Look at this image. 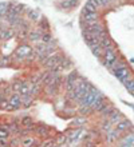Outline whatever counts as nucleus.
<instances>
[{"mask_svg": "<svg viewBox=\"0 0 134 147\" xmlns=\"http://www.w3.org/2000/svg\"><path fill=\"white\" fill-rule=\"evenodd\" d=\"M114 75H115V78H117L119 82H122L123 84H126L127 82L131 79V71L129 70L127 67H123V68H121V70L115 71Z\"/></svg>", "mask_w": 134, "mask_h": 147, "instance_id": "f257e3e1", "label": "nucleus"}, {"mask_svg": "<svg viewBox=\"0 0 134 147\" xmlns=\"http://www.w3.org/2000/svg\"><path fill=\"white\" fill-rule=\"evenodd\" d=\"M82 16H83V20L86 22V26L95 24V23H98V22H99V13H98V12L83 11V12H82Z\"/></svg>", "mask_w": 134, "mask_h": 147, "instance_id": "f03ea898", "label": "nucleus"}, {"mask_svg": "<svg viewBox=\"0 0 134 147\" xmlns=\"http://www.w3.org/2000/svg\"><path fill=\"white\" fill-rule=\"evenodd\" d=\"M103 31H105V28H103V26H102L99 22H98V23H95V24L86 26V30H84V32H88V34H91L93 36H97V38H99V35Z\"/></svg>", "mask_w": 134, "mask_h": 147, "instance_id": "7ed1b4c3", "label": "nucleus"}, {"mask_svg": "<svg viewBox=\"0 0 134 147\" xmlns=\"http://www.w3.org/2000/svg\"><path fill=\"white\" fill-rule=\"evenodd\" d=\"M103 60H105V64H106L109 68L113 66V63L117 62V52H115L114 48L105 51V54H103Z\"/></svg>", "mask_w": 134, "mask_h": 147, "instance_id": "20e7f679", "label": "nucleus"}, {"mask_svg": "<svg viewBox=\"0 0 134 147\" xmlns=\"http://www.w3.org/2000/svg\"><path fill=\"white\" fill-rule=\"evenodd\" d=\"M22 105H23V98L20 96V94L18 92L12 94L11 98H10V109L8 110H16L19 109Z\"/></svg>", "mask_w": 134, "mask_h": 147, "instance_id": "39448f33", "label": "nucleus"}, {"mask_svg": "<svg viewBox=\"0 0 134 147\" xmlns=\"http://www.w3.org/2000/svg\"><path fill=\"white\" fill-rule=\"evenodd\" d=\"M77 72H71L67 76V80H66V90L71 92V91H75V87H77Z\"/></svg>", "mask_w": 134, "mask_h": 147, "instance_id": "423d86ee", "label": "nucleus"}, {"mask_svg": "<svg viewBox=\"0 0 134 147\" xmlns=\"http://www.w3.org/2000/svg\"><path fill=\"white\" fill-rule=\"evenodd\" d=\"M61 63H62V56L56 54V55H51L50 58H47L46 62H44V66L48 67V68H54V67H56Z\"/></svg>", "mask_w": 134, "mask_h": 147, "instance_id": "0eeeda50", "label": "nucleus"}, {"mask_svg": "<svg viewBox=\"0 0 134 147\" xmlns=\"http://www.w3.org/2000/svg\"><path fill=\"white\" fill-rule=\"evenodd\" d=\"M31 52H32L31 47H28L27 44H23L22 47H19V48L16 50V56H18L19 59H24V58H27Z\"/></svg>", "mask_w": 134, "mask_h": 147, "instance_id": "6e6552de", "label": "nucleus"}, {"mask_svg": "<svg viewBox=\"0 0 134 147\" xmlns=\"http://www.w3.org/2000/svg\"><path fill=\"white\" fill-rule=\"evenodd\" d=\"M99 46L102 47V50H103V51L111 50V48H113V42H111V39L109 38V36H106V38L101 39V42H99Z\"/></svg>", "mask_w": 134, "mask_h": 147, "instance_id": "1a4fd4ad", "label": "nucleus"}, {"mask_svg": "<svg viewBox=\"0 0 134 147\" xmlns=\"http://www.w3.org/2000/svg\"><path fill=\"white\" fill-rule=\"evenodd\" d=\"M42 32L39 31V30H35V31H31L30 34H28V39H30L31 42H42Z\"/></svg>", "mask_w": 134, "mask_h": 147, "instance_id": "9d476101", "label": "nucleus"}, {"mask_svg": "<svg viewBox=\"0 0 134 147\" xmlns=\"http://www.w3.org/2000/svg\"><path fill=\"white\" fill-rule=\"evenodd\" d=\"M83 11H87V12H98V7L95 5V3L93 0H88L86 1L83 5Z\"/></svg>", "mask_w": 134, "mask_h": 147, "instance_id": "9b49d317", "label": "nucleus"}, {"mask_svg": "<svg viewBox=\"0 0 134 147\" xmlns=\"http://www.w3.org/2000/svg\"><path fill=\"white\" fill-rule=\"evenodd\" d=\"M14 30L11 28H7V30H0V39H3V40H7V39L12 38L14 36Z\"/></svg>", "mask_w": 134, "mask_h": 147, "instance_id": "f8f14e48", "label": "nucleus"}, {"mask_svg": "<svg viewBox=\"0 0 134 147\" xmlns=\"http://www.w3.org/2000/svg\"><path fill=\"white\" fill-rule=\"evenodd\" d=\"M118 135H119V131H117V130H111L109 134H106V142L107 143H113L114 140H117Z\"/></svg>", "mask_w": 134, "mask_h": 147, "instance_id": "ddd939ff", "label": "nucleus"}, {"mask_svg": "<svg viewBox=\"0 0 134 147\" xmlns=\"http://www.w3.org/2000/svg\"><path fill=\"white\" fill-rule=\"evenodd\" d=\"M129 127H130V123H129L127 120H121L119 123H117L115 130H117V131H119V132H123V131H126Z\"/></svg>", "mask_w": 134, "mask_h": 147, "instance_id": "4468645a", "label": "nucleus"}, {"mask_svg": "<svg viewBox=\"0 0 134 147\" xmlns=\"http://www.w3.org/2000/svg\"><path fill=\"white\" fill-rule=\"evenodd\" d=\"M28 18H30L31 20H34V22H38V20L40 19V13H39L36 9H30V11H28Z\"/></svg>", "mask_w": 134, "mask_h": 147, "instance_id": "2eb2a0df", "label": "nucleus"}, {"mask_svg": "<svg viewBox=\"0 0 134 147\" xmlns=\"http://www.w3.org/2000/svg\"><path fill=\"white\" fill-rule=\"evenodd\" d=\"M109 118H110L111 123H119V122H121V118H119V112L118 111H113L110 115H109Z\"/></svg>", "mask_w": 134, "mask_h": 147, "instance_id": "dca6fc26", "label": "nucleus"}, {"mask_svg": "<svg viewBox=\"0 0 134 147\" xmlns=\"http://www.w3.org/2000/svg\"><path fill=\"white\" fill-rule=\"evenodd\" d=\"M121 144H130V146H134V135H127V136H125V138H122Z\"/></svg>", "mask_w": 134, "mask_h": 147, "instance_id": "f3484780", "label": "nucleus"}, {"mask_svg": "<svg viewBox=\"0 0 134 147\" xmlns=\"http://www.w3.org/2000/svg\"><path fill=\"white\" fill-rule=\"evenodd\" d=\"M91 50H93V54L95 55L97 58H101V56H102V55L105 54V51L102 50V47H101V46H95V47H93Z\"/></svg>", "mask_w": 134, "mask_h": 147, "instance_id": "a211bd4d", "label": "nucleus"}, {"mask_svg": "<svg viewBox=\"0 0 134 147\" xmlns=\"http://www.w3.org/2000/svg\"><path fill=\"white\" fill-rule=\"evenodd\" d=\"M22 126L23 127H32V116H24L22 119Z\"/></svg>", "mask_w": 134, "mask_h": 147, "instance_id": "6ab92c4d", "label": "nucleus"}, {"mask_svg": "<svg viewBox=\"0 0 134 147\" xmlns=\"http://www.w3.org/2000/svg\"><path fill=\"white\" fill-rule=\"evenodd\" d=\"M101 128H102V130H103L106 134H109V132L113 130V127H111V122H110V120H109V122H103V123H102V127H101Z\"/></svg>", "mask_w": 134, "mask_h": 147, "instance_id": "aec40b11", "label": "nucleus"}, {"mask_svg": "<svg viewBox=\"0 0 134 147\" xmlns=\"http://www.w3.org/2000/svg\"><path fill=\"white\" fill-rule=\"evenodd\" d=\"M52 42V38H51V35L48 34V32H44L42 35V43H44V44H48V43Z\"/></svg>", "mask_w": 134, "mask_h": 147, "instance_id": "412c9836", "label": "nucleus"}, {"mask_svg": "<svg viewBox=\"0 0 134 147\" xmlns=\"http://www.w3.org/2000/svg\"><path fill=\"white\" fill-rule=\"evenodd\" d=\"M39 88H40L39 83H34L32 86H30V95H31V96H32V95H35V94L38 92Z\"/></svg>", "mask_w": 134, "mask_h": 147, "instance_id": "4be33fe9", "label": "nucleus"}, {"mask_svg": "<svg viewBox=\"0 0 134 147\" xmlns=\"http://www.w3.org/2000/svg\"><path fill=\"white\" fill-rule=\"evenodd\" d=\"M125 87H126V90L130 94H134V79H130V80L125 84Z\"/></svg>", "mask_w": 134, "mask_h": 147, "instance_id": "5701e85b", "label": "nucleus"}, {"mask_svg": "<svg viewBox=\"0 0 134 147\" xmlns=\"http://www.w3.org/2000/svg\"><path fill=\"white\" fill-rule=\"evenodd\" d=\"M79 111H80V114H82V115H87V114H90V112H91V107H88V106H80Z\"/></svg>", "mask_w": 134, "mask_h": 147, "instance_id": "b1692460", "label": "nucleus"}, {"mask_svg": "<svg viewBox=\"0 0 134 147\" xmlns=\"http://www.w3.org/2000/svg\"><path fill=\"white\" fill-rule=\"evenodd\" d=\"M23 7L24 5H22V4H16L14 8H11V11H14L16 15H19L20 12H23Z\"/></svg>", "mask_w": 134, "mask_h": 147, "instance_id": "393cba45", "label": "nucleus"}, {"mask_svg": "<svg viewBox=\"0 0 134 147\" xmlns=\"http://www.w3.org/2000/svg\"><path fill=\"white\" fill-rule=\"evenodd\" d=\"M0 109L1 110H8L10 109V100H4V99H1V100H0Z\"/></svg>", "mask_w": 134, "mask_h": 147, "instance_id": "a878e982", "label": "nucleus"}, {"mask_svg": "<svg viewBox=\"0 0 134 147\" xmlns=\"http://www.w3.org/2000/svg\"><path fill=\"white\" fill-rule=\"evenodd\" d=\"M32 143H34V139H32V138H26V139L22 142V146L23 147H30Z\"/></svg>", "mask_w": 134, "mask_h": 147, "instance_id": "bb28decb", "label": "nucleus"}, {"mask_svg": "<svg viewBox=\"0 0 134 147\" xmlns=\"http://www.w3.org/2000/svg\"><path fill=\"white\" fill-rule=\"evenodd\" d=\"M86 118L84 116H82V118H77V119L74 120V124H77V126H82V124H84L86 123Z\"/></svg>", "mask_w": 134, "mask_h": 147, "instance_id": "cd10ccee", "label": "nucleus"}, {"mask_svg": "<svg viewBox=\"0 0 134 147\" xmlns=\"http://www.w3.org/2000/svg\"><path fill=\"white\" fill-rule=\"evenodd\" d=\"M61 7L65 8V9H69V8H71V4H70V0H63L61 3Z\"/></svg>", "mask_w": 134, "mask_h": 147, "instance_id": "c85d7f7f", "label": "nucleus"}, {"mask_svg": "<svg viewBox=\"0 0 134 147\" xmlns=\"http://www.w3.org/2000/svg\"><path fill=\"white\" fill-rule=\"evenodd\" d=\"M93 1L95 3V5H97L98 8H102V7H106V5H107V4L105 3L103 0H93Z\"/></svg>", "mask_w": 134, "mask_h": 147, "instance_id": "c756f323", "label": "nucleus"}, {"mask_svg": "<svg viewBox=\"0 0 134 147\" xmlns=\"http://www.w3.org/2000/svg\"><path fill=\"white\" fill-rule=\"evenodd\" d=\"M38 134L39 135H47V128L46 127H39L38 128Z\"/></svg>", "mask_w": 134, "mask_h": 147, "instance_id": "7c9ffc66", "label": "nucleus"}, {"mask_svg": "<svg viewBox=\"0 0 134 147\" xmlns=\"http://www.w3.org/2000/svg\"><path fill=\"white\" fill-rule=\"evenodd\" d=\"M22 84H23V83H14V86H12L14 91H18V92H19L20 88H22Z\"/></svg>", "mask_w": 134, "mask_h": 147, "instance_id": "2f4dec72", "label": "nucleus"}, {"mask_svg": "<svg viewBox=\"0 0 134 147\" xmlns=\"http://www.w3.org/2000/svg\"><path fill=\"white\" fill-rule=\"evenodd\" d=\"M7 136H8L7 130H0V138H7Z\"/></svg>", "mask_w": 134, "mask_h": 147, "instance_id": "473e14b6", "label": "nucleus"}, {"mask_svg": "<svg viewBox=\"0 0 134 147\" xmlns=\"http://www.w3.org/2000/svg\"><path fill=\"white\" fill-rule=\"evenodd\" d=\"M43 147H54V142L52 140H47L43 143Z\"/></svg>", "mask_w": 134, "mask_h": 147, "instance_id": "72a5a7b5", "label": "nucleus"}, {"mask_svg": "<svg viewBox=\"0 0 134 147\" xmlns=\"http://www.w3.org/2000/svg\"><path fill=\"white\" fill-rule=\"evenodd\" d=\"M70 4H71V8L75 7V5L78 4V0H70Z\"/></svg>", "mask_w": 134, "mask_h": 147, "instance_id": "f704fd0d", "label": "nucleus"}, {"mask_svg": "<svg viewBox=\"0 0 134 147\" xmlns=\"http://www.w3.org/2000/svg\"><path fill=\"white\" fill-rule=\"evenodd\" d=\"M103 1H105V3H106V4H110L111 1H114V0H103Z\"/></svg>", "mask_w": 134, "mask_h": 147, "instance_id": "c9c22d12", "label": "nucleus"}, {"mask_svg": "<svg viewBox=\"0 0 134 147\" xmlns=\"http://www.w3.org/2000/svg\"><path fill=\"white\" fill-rule=\"evenodd\" d=\"M121 147H133V146H130V144H121Z\"/></svg>", "mask_w": 134, "mask_h": 147, "instance_id": "e433bc0d", "label": "nucleus"}, {"mask_svg": "<svg viewBox=\"0 0 134 147\" xmlns=\"http://www.w3.org/2000/svg\"><path fill=\"white\" fill-rule=\"evenodd\" d=\"M133 95H134V94H133Z\"/></svg>", "mask_w": 134, "mask_h": 147, "instance_id": "4c0bfd02", "label": "nucleus"}]
</instances>
